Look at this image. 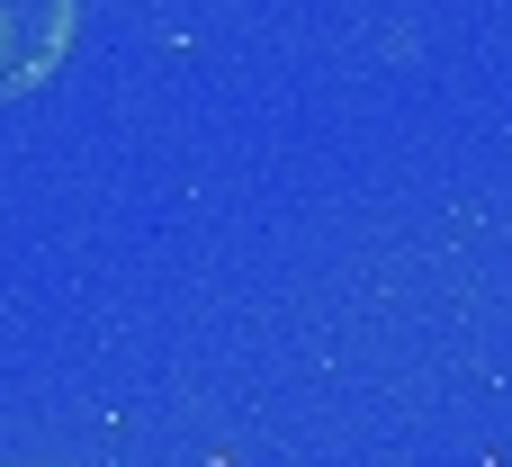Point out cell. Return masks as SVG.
Here are the masks:
<instances>
[{"mask_svg":"<svg viewBox=\"0 0 512 467\" xmlns=\"http://www.w3.org/2000/svg\"><path fill=\"white\" fill-rule=\"evenodd\" d=\"M72 36H81V0H0V99L45 90Z\"/></svg>","mask_w":512,"mask_h":467,"instance_id":"obj_1","label":"cell"},{"mask_svg":"<svg viewBox=\"0 0 512 467\" xmlns=\"http://www.w3.org/2000/svg\"><path fill=\"white\" fill-rule=\"evenodd\" d=\"M0 467H36V459H0Z\"/></svg>","mask_w":512,"mask_h":467,"instance_id":"obj_2","label":"cell"}]
</instances>
